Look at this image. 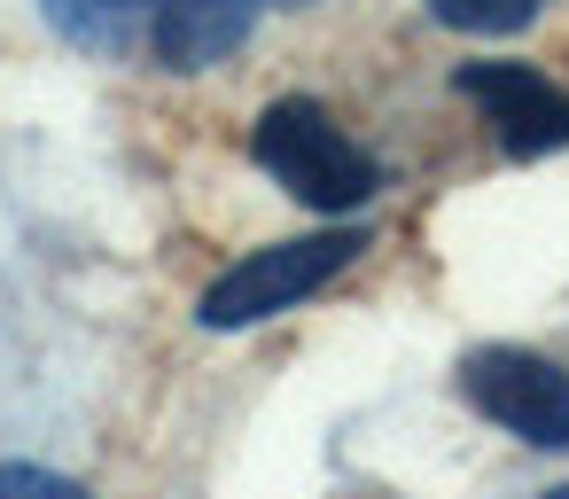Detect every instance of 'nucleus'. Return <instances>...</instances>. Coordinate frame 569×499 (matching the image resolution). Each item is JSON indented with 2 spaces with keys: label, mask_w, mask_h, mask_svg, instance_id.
<instances>
[{
  "label": "nucleus",
  "mask_w": 569,
  "mask_h": 499,
  "mask_svg": "<svg viewBox=\"0 0 569 499\" xmlns=\"http://www.w3.org/2000/svg\"><path fill=\"white\" fill-rule=\"evenodd\" d=\"M258 164L297 196V203H312V211H351V203H367L375 196V164L351 149V133L328 118V110H312V102H273L266 118H258Z\"/></svg>",
  "instance_id": "f257e3e1"
},
{
  "label": "nucleus",
  "mask_w": 569,
  "mask_h": 499,
  "mask_svg": "<svg viewBox=\"0 0 569 499\" xmlns=\"http://www.w3.org/2000/svg\"><path fill=\"white\" fill-rule=\"evenodd\" d=\"M359 250H367L359 227H328V234H297V242L250 250L234 273H219V281L203 289V328H250V320L297 305L305 289H320L328 273H343Z\"/></svg>",
  "instance_id": "f03ea898"
},
{
  "label": "nucleus",
  "mask_w": 569,
  "mask_h": 499,
  "mask_svg": "<svg viewBox=\"0 0 569 499\" xmlns=\"http://www.w3.org/2000/svg\"><path fill=\"white\" fill-rule=\"evenodd\" d=\"M460 382H468L476 413H491L522 445H569V367L499 343V351H468Z\"/></svg>",
  "instance_id": "7ed1b4c3"
},
{
  "label": "nucleus",
  "mask_w": 569,
  "mask_h": 499,
  "mask_svg": "<svg viewBox=\"0 0 569 499\" xmlns=\"http://www.w3.org/2000/svg\"><path fill=\"white\" fill-rule=\"evenodd\" d=\"M460 87H468V102L491 118V133L515 157H538V149L569 141V94L553 79H538L530 63H468Z\"/></svg>",
  "instance_id": "20e7f679"
},
{
  "label": "nucleus",
  "mask_w": 569,
  "mask_h": 499,
  "mask_svg": "<svg viewBox=\"0 0 569 499\" xmlns=\"http://www.w3.org/2000/svg\"><path fill=\"white\" fill-rule=\"evenodd\" d=\"M56 24L87 48H126L133 40V17H172L180 0H48Z\"/></svg>",
  "instance_id": "39448f33"
},
{
  "label": "nucleus",
  "mask_w": 569,
  "mask_h": 499,
  "mask_svg": "<svg viewBox=\"0 0 569 499\" xmlns=\"http://www.w3.org/2000/svg\"><path fill=\"white\" fill-rule=\"evenodd\" d=\"M429 9L445 24H460V32H507V24H522L538 9V0H429Z\"/></svg>",
  "instance_id": "423d86ee"
},
{
  "label": "nucleus",
  "mask_w": 569,
  "mask_h": 499,
  "mask_svg": "<svg viewBox=\"0 0 569 499\" xmlns=\"http://www.w3.org/2000/svg\"><path fill=\"white\" fill-rule=\"evenodd\" d=\"M0 499H87L79 483H63V476H48V468H0Z\"/></svg>",
  "instance_id": "0eeeda50"
},
{
  "label": "nucleus",
  "mask_w": 569,
  "mask_h": 499,
  "mask_svg": "<svg viewBox=\"0 0 569 499\" xmlns=\"http://www.w3.org/2000/svg\"><path fill=\"white\" fill-rule=\"evenodd\" d=\"M546 499H569V491H546Z\"/></svg>",
  "instance_id": "6e6552de"
}]
</instances>
